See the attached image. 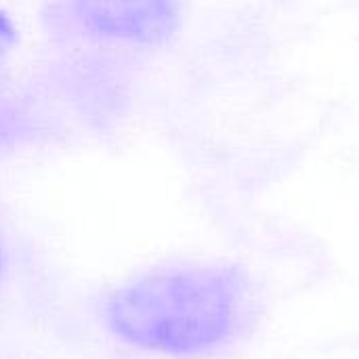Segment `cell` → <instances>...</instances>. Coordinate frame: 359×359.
Here are the masks:
<instances>
[{"mask_svg": "<svg viewBox=\"0 0 359 359\" xmlns=\"http://www.w3.org/2000/svg\"><path fill=\"white\" fill-rule=\"evenodd\" d=\"M11 38H13V29H11V25H8V21L0 15V53H2V48L11 42Z\"/></svg>", "mask_w": 359, "mask_h": 359, "instance_id": "3957f363", "label": "cell"}, {"mask_svg": "<svg viewBox=\"0 0 359 359\" xmlns=\"http://www.w3.org/2000/svg\"><path fill=\"white\" fill-rule=\"evenodd\" d=\"M84 25L101 36L158 42L175 29L172 0H74Z\"/></svg>", "mask_w": 359, "mask_h": 359, "instance_id": "7a4b0ae2", "label": "cell"}, {"mask_svg": "<svg viewBox=\"0 0 359 359\" xmlns=\"http://www.w3.org/2000/svg\"><path fill=\"white\" fill-rule=\"evenodd\" d=\"M244 282L233 269H196L145 280L116 294L114 328L130 343L164 353H200L238 326Z\"/></svg>", "mask_w": 359, "mask_h": 359, "instance_id": "6da1fadb", "label": "cell"}]
</instances>
